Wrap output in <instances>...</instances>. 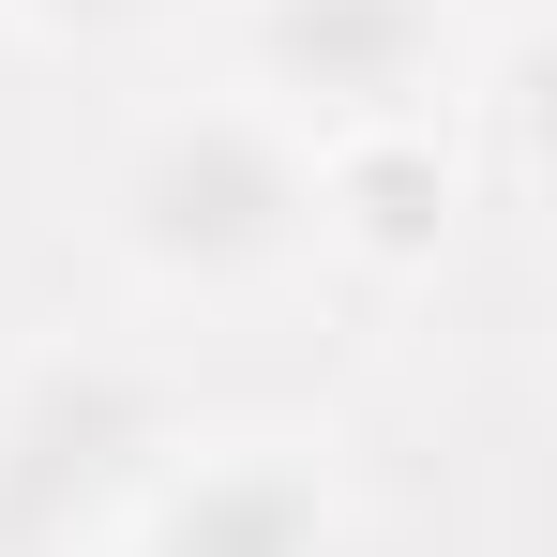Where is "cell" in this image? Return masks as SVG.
<instances>
[{
	"instance_id": "cell-2",
	"label": "cell",
	"mask_w": 557,
	"mask_h": 557,
	"mask_svg": "<svg viewBox=\"0 0 557 557\" xmlns=\"http://www.w3.org/2000/svg\"><path fill=\"white\" fill-rule=\"evenodd\" d=\"M166 453H182V407H166V376L121 362V347H46V362L0 376V482L30 512H61L76 543L121 528Z\"/></svg>"
},
{
	"instance_id": "cell-7",
	"label": "cell",
	"mask_w": 557,
	"mask_h": 557,
	"mask_svg": "<svg viewBox=\"0 0 557 557\" xmlns=\"http://www.w3.org/2000/svg\"><path fill=\"white\" fill-rule=\"evenodd\" d=\"M0 557H76V528H61V512H30V497L0 482Z\"/></svg>"
},
{
	"instance_id": "cell-1",
	"label": "cell",
	"mask_w": 557,
	"mask_h": 557,
	"mask_svg": "<svg viewBox=\"0 0 557 557\" xmlns=\"http://www.w3.org/2000/svg\"><path fill=\"white\" fill-rule=\"evenodd\" d=\"M106 257L151 301H257L317 257V136H286L257 91L151 106L106 151Z\"/></svg>"
},
{
	"instance_id": "cell-4",
	"label": "cell",
	"mask_w": 557,
	"mask_h": 557,
	"mask_svg": "<svg viewBox=\"0 0 557 557\" xmlns=\"http://www.w3.org/2000/svg\"><path fill=\"white\" fill-rule=\"evenodd\" d=\"M121 528H136V557H332V467H317V437L166 453Z\"/></svg>"
},
{
	"instance_id": "cell-3",
	"label": "cell",
	"mask_w": 557,
	"mask_h": 557,
	"mask_svg": "<svg viewBox=\"0 0 557 557\" xmlns=\"http://www.w3.org/2000/svg\"><path fill=\"white\" fill-rule=\"evenodd\" d=\"M242 91L286 136L453 106V0H242Z\"/></svg>"
},
{
	"instance_id": "cell-6",
	"label": "cell",
	"mask_w": 557,
	"mask_h": 557,
	"mask_svg": "<svg viewBox=\"0 0 557 557\" xmlns=\"http://www.w3.org/2000/svg\"><path fill=\"white\" fill-rule=\"evenodd\" d=\"M166 0H0V30H30V46H61V61H91V46H136Z\"/></svg>"
},
{
	"instance_id": "cell-5",
	"label": "cell",
	"mask_w": 557,
	"mask_h": 557,
	"mask_svg": "<svg viewBox=\"0 0 557 557\" xmlns=\"http://www.w3.org/2000/svg\"><path fill=\"white\" fill-rule=\"evenodd\" d=\"M453 211H467L453 106H422V121H362V136H317V257H362V272H437Z\"/></svg>"
}]
</instances>
